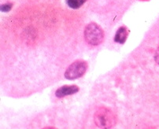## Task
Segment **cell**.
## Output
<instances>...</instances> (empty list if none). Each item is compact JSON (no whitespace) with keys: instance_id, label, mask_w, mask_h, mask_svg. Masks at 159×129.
<instances>
[{"instance_id":"obj_1","label":"cell","mask_w":159,"mask_h":129,"mask_svg":"<svg viewBox=\"0 0 159 129\" xmlns=\"http://www.w3.org/2000/svg\"><path fill=\"white\" fill-rule=\"evenodd\" d=\"M95 123L100 128H110L116 124V117L111 110L105 107H101L94 116Z\"/></svg>"},{"instance_id":"obj_2","label":"cell","mask_w":159,"mask_h":129,"mask_svg":"<svg viewBox=\"0 0 159 129\" xmlns=\"http://www.w3.org/2000/svg\"><path fill=\"white\" fill-rule=\"evenodd\" d=\"M84 39L90 45L98 46L103 41V31L95 23H90L84 29Z\"/></svg>"},{"instance_id":"obj_3","label":"cell","mask_w":159,"mask_h":129,"mask_svg":"<svg viewBox=\"0 0 159 129\" xmlns=\"http://www.w3.org/2000/svg\"><path fill=\"white\" fill-rule=\"evenodd\" d=\"M88 69V64L84 61H76L69 66L65 73V77L68 80H76L81 77Z\"/></svg>"},{"instance_id":"obj_4","label":"cell","mask_w":159,"mask_h":129,"mask_svg":"<svg viewBox=\"0 0 159 129\" xmlns=\"http://www.w3.org/2000/svg\"><path fill=\"white\" fill-rule=\"evenodd\" d=\"M78 91H79V87L76 85H71V86L66 85V86L61 87L56 91L55 95L56 97L61 99V98L66 97L67 95H73V94L77 93Z\"/></svg>"},{"instance_id":"obj_5","label":"cell","mask_w":159,"mask_h":129,"mask_svg":"<svg viewBox=\"0 0 159 129\" xmlns=\"http://www.w3.org/2000/svg\"><path fill=\"white\" fill-rule=\"evenodd\" d=\"M128 34H129V32H128V29L125 27L119 28L118 30L116 32L115 36H114V41L117 43L123 44L127 39Z\"/></svg>"},{"instance_id":"obj_6","label":"cell","mask_w":159,"mask_h":129,"mask_svg":"<svg viewBox=\"0 0 159 129\" xmlns=\"http://www.w3.org/2000/svg\"><path fill=\"white\" fill-rule=\"evenodd\" d=\"M88 0H66L67 5L72 9H79Z\"/></svg>"},{"instance_id":"obj_7","label":"cell","mask_w":159,"mask_h":129,"mask_svg":"<svg viewBox=\"0 0 159 129\" xmlns=\"http://www.w3.org/2000/svg\"><path fill=\"white\" fill-rule=\"evenodd\" d=\"M11 7H12V4L11 3L3 4V5L1 6V10L2 12H8L11 10Z\"/></svg>"},{"instance_id":"obj_8","label":"cell","mask_w":159,"mask_h":129,"mask_svg":"<svg viewBox=\"0 0 159 129\" xmlns=\"http://www.w3.org/2000/svg\"><path fill=\"white\" fill-rule=\"evenodd\" d=\"M154 59H155V61L159 64V47L157 48V50L155 52V55H154Z\"/></svg>"}]
</instances>
